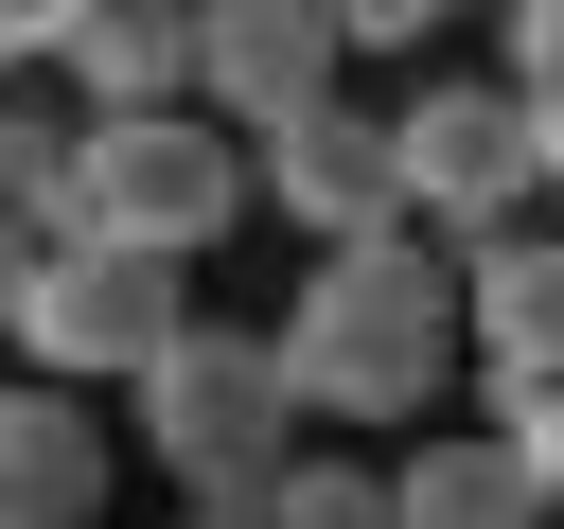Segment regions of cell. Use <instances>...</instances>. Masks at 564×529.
<instances>
[{
	"mask_svg": "<svg viewBox=\"0 0 564 529\" xmlns=\"http://www.w3.org/2000/svg\"><path fill=\"white\" fill-rule=\"evenodd\" d=\"M282 388H300V423H441V388H458V247H423V229H388V247H335V264H300L282 282Z\"/></svg>",
	"mask_w": 564,
	"mask_h": 529,
	"instance_id": "1",
	"label": "cell"
},
{
	"mask_svg": "<svg viewBox=\"0 0 564 529\" xmlns=\"http://www.w3.org/2000/svg\"><path fill=\"white\" fill-rule=\"evenodd\" d=\"M123 406H141V458L176 476V511H264V494L317 458V441H300V388H282V335H264V317H194V335H176V353H159Z\"/></svg>",
	"mask_w": 564,
	"mask_h": 529,
	"instance_id": "2",
	"label": "cell"
},
{
	"mask_svg": "<svg viewBox=\"0 0 564 529\" xmlns=\"http://www.w3.org/2000/svg\"><path fill=\"white\" fill-rule=\"evenodd\" d=\"M247 212H264V194H247V141H229L212 106H159V123H88V141H70V212H53V229L194 282Z\"/></svg>",
	"mask_w": 564,
	"mask_h": 529,
	"instance_id": "3",
	"label": "cell"
},
{
	"mask_svg": "<svg viewBox=\"0 0 564 529\" xmlns=\"http://www.w3.org/2000/svg\"><path fill=\"white\" fill-rule=\"evenodd\" d=\"M388 141H405V229H423V247H511V229L546 212V159H529L511 71H423V88L388 106Z\"/></svg>",
	"mask_w": 564,
	"mask_h": 529,
	"instance_id": "4",
	"label": "cell"
},
{
	"mask_svg": "<svg viewBox=\"0 0 564 529\" xmlns=\"http://www.w3.org/2000/svg\"><path fill=\"white\" fill-rule=\"evenodd\" d=\"M0 335H18V370H35V388H70V406H88V388H141V370L194 335V282H176V264H123V247H70V229H53Z\"/></svg>",
	"mask_w": 564,
	"mask_h": 529,
	"instance_id": "5",
	"label": "cell"
},
{
	"mask_svg": "<svg viewBox=\"0 0 564 529\" xmlns=\"http://www.w3.org/2000/svg\"><path fill=\"white\" fill-rule=\"evenodd\" d=\"M335 88H352L335 0H194V106H212L229 141H282V123H317Z\"/></svg>",
	"mask_w": 564,
	"mask_h": 529,
	"instance_id": "6",
	"label": "cell"
},
{
	"mask_svg": "<svg viewBox=\"0 0 564 529\" xmlns=\"http://www.w3.org/2000/svg\"><path fill=\"white\" fill-rule=\"evenodd\" d=\"M247 194L335 264V247H388L405 229V141H388V106H317V123H282V141H247Z\"/></svg>",
	"mask_w": 564,
	"mask_h": 529,
	"instance_id": "7",
	"label": "cell"
},
{
	"mask_svg": "<svg viewBox=\"0 0 564 529\" xmlns=\"http://www.w3.org/2000/svg\"><path fill=\"white\" fill-rule=\"evenodd\" d=\"M53 71H70V123H159L194 106V0H70Z\"/></svg>",
	"mask_w": 564,
	"mask_h": 529,
	"instance_id": "8",
	"label": "cell"
},
{
	"mask_svg": "<svg viewBox=\"0 0 564 529\" xmlns=\"http://www.w3.org/2000/svg\"><path fill=\"white\" fill-rule=\"evenodd\" d=\"M458 353H476L494 388H564V229L458 247Z\"/></svg>",
	"mask_w": 564,
	"mask_h": 529,
	"instance_id": "9",
	"label": "cell"
},
{
	"mask_svg": "<svg viewBox=\"0 0 564 529\" xmlns=\"http://www.w3.org/2000/svg\"><path fill=\"white\" fill-rule=\"evenodd\" d=\"M0 529H106V423L35 370H0Z\"/></svg>",
	"mask_w": 564,
	"mask_h": 529,
	"instance_id": "10",
	"label": "cell"
},
{
	"mask_svg": "<svg viewBox=\"0 0 564 529\" xmlns=\"http://www.w3.org/2000/svg\"><path fill=\"white\" fill-rule=\"evenodd\" d=\"M388 529H546V494L511 476L494 423H423V441L388 458Z\"/></svg>",
	"mask_w": 564,
	"mask_h": 529,
	"instance_id": "11",
	"label": "cell"
},
{
	"mask_svg": "<svg viewBox=\"0 0 564 529\" xmlns=\"http://www.w3.org/2000/svg\"><path fill=\"white\" fill-rule=\"evenodd\" d=\"M70 141H88L70 106H35V88H0V212H18V229H53V212H70Z\"/></svg>",
	"mask_w": 564,
	"mask_h": 529,
	"instance_id": "12",
	"label": "cell"
},
{
	"mask_svg": "<svg viewBox=\"0 0 564 529\" xmlns=\"http://www.w3.org/2000/svg\"><path fill=\"white\" fill-rule=\"evenodd\" d=\"M264 529H388V476H370V458H300V476L264 494Z\"/></svg>",
	"mask_w": 564,
	"mask_h": 529,
	"instance_id": "13",
	"label": "cell"
},
{
	"mask_svg": "<svg viewBox=\"0 0 564 529\" xmlns=\"http://www.w3.org/2000/svg\"><path fill=\"white\" fill-rule=\"evenodd\" d=\"M494 441H511V476H529L546 529H564V388H494Z\"/></svg>",
	"mask_w": 564,
	"mask_h": 529,
	"instance_id": "14",
	"label": "cell"
},
{
	"mask_svg": "<svg viewBox=\"0 0 564 529\" xmlns=\"http://www.w3.org/2000/svg\"><path fill=\"white\" fill-rule=\"evenodd\" d=\"M564 88V0H511V106Z\"/></svg>",
	"mask_w": 564,
	"mask_h": 529,
	"instance_id": "15",
	"label": "cell"
},
{
	"mask_svg": "<svg viewBox=\"0 0 564 529\" xmlns=\"http://www.w3.org/2000/svg\"><path fill=\"white\" fill-rule=\"evenodd\" d=\"M53 18H70V0H0V88H18V71H53Z\"/></svg>",
	"mask_w": 564,
	"mask_h": 529,
	"instance_id": "16",
	"label": "cell"
},
{
	"mask_svg": "<svg viewBox=\"0 0 564 529\" xmlns=\"http://www.w3.org/2000/svg\"><path fill=\"white\" fill-rule=\"evenodd\" d=\"M35 247H53V229H18V212H0V317H18V282H35Z\"/></svg>",
	"mask_w": 564,
	"mask_h": 529,
	"instance_id": "17",
	"label": "cell"
},
{
	"mask_svg": "<svg viewBox=\"0 0 564 529\" xmlns=\"http://www.w3.org/2000/svg\"><path fill=\"white\" fill-rule=\"evenodd\" d=\"M529 159H546V194H564V88H546V106H529Z\"/></svg>",
	"mask_w": 564,
	"mask_h": 529,
	"instance_id": "18",
	"label": "cell"
},
{
	"mask_svg": "<svg viewBox=\"0 0 564 529\" xmlns=\"http://www.w3.org/2000/svg\"><path fill=\"white\" fill-rule=\"evenodd\" d=\"M176 529H264V511H176Z\"/></svg>",
	"mask_w": 564,
	"mask_h": 529,
	"instance_id": "19",
	"label": "cell"
}]
</instances>
